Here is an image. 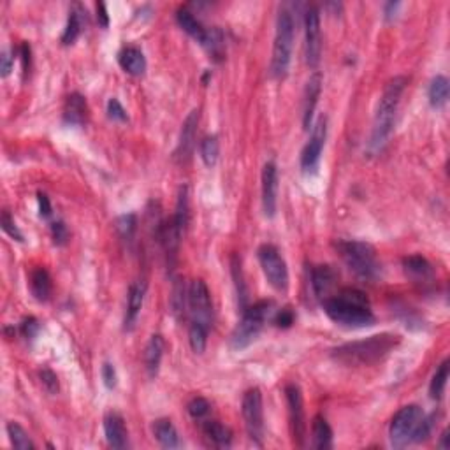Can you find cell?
<instances>
[{"instance_id": "obj_1", "label": "cell", "mask_w": 450, "mask_h": 450, "mask_svg": "<svg viewBox=\"0 0 450 450\" xmlns=\"http://www.w3.org/2000/svg\"><path fill=\"white\" fill-rule=\"evenodd\" d=\"M400 335L382 332L370 338L345 343L331 352V357L345 366H373L384 361L400 345Z\"/></svg>"}, {"instance_id": "obj_2", "label": "cell", "mask_w": 450, "mask_h": 450, "mask_svg": "<svg viewBox=\"0 0 450 450\" xmlns=\"http://www.w3.org/2000/svg\"><path fill=\"white\" fill-rule=\"evenodd\" d=\"M324 312L332 322L345 327H368L375 322L370 299L357 289H345L322 301Z\"/></svg>"}, {"instance_id": "obj_3", "label": "cell", "mask_w": 450, "mask_h": 450, "mask_svg": "<svg viewBox=\"0 0 450 450\" xmlns=\"http://www.w3.org/2000/svg\"><path fill=\"white\" fill-rule=\"evenodd\" d=\"M406 83L408 81L404 76H396L387 81L380 100H378L373 129H371L370 142H368V148H370L371 153H378L385 147V142L391 138V134H393L394 120H396V113L397 108H400L404 88H406Z\"/></svg>"}, {"instance_id": "obj_4", "label": "cell", "mask_w": 450, "mask_h": 450, "mask_svg": "<svg viewBox=\"0 0 450 450\" xmlns=\"http://www.w3.org/2000/svg\"><path fill=\"white\" fill-rule=\"evenodd\" d=\"M335 247L346 268L357 278L373 281L380 276L382 264L373 245L357 239H339Z\"/></svg>"}, {"instance_id": "obj_5", "label": "cell", "mask_w": 450, "mask_h": 450, "mask_svg": "<svg viewBox=\"0 0 450 450\" xmlns=\"http://www.w3.org/2000/svg\"><path fill=\"white\" fill-rule=\"evenodd\" d=\"M294 35H296V24L292 12L287 8H281L276 18V32H274L273 57H271V76L281 79L287 76L292 60Z\"/></svg>"}, {"instance_id": "obj_6", "label": "cell", "mask_w": 450, "mask_h": 450, "mask_svg": "<svg viewBox=\"0 0 450 450\" xmlns=\"http://www.w3.org/2000/svg\"><path fill=\"white\" fill-rule=\"evenodd\" d=\"M271 313V303L270 301H259V303L247 306L243 310L241 322L236 326L234 332L231 336V346L234 350H245L247 346L257 339L261 335L262 327H264L265 320Z\"/></svg>"}, {"instance_id": "obj_7", "label": "cell", "mask_w": 450, "mask_h": 450, "mask_svg": "<svg viewBox=\"0 0 450 450\" xmlns=\"http://www.w3.org/2000/svg\"><path fill=\"white\" fill-rule=\"evenodd\" d=\"M259 262H261L262 273H264L265 280L270 281V285L278 292H287L289 289V270H287V262L281 257L280 250L274 245L265 243L257 250Z\"/></svg>"}, {"instance_id": "obj_8", "label": "cell", "mask_w": 450, "mask_h": 450, "mask_svg": "<svg viewBox=\"0 0 450 450\" xmlns=\"http://www.w3.org/2000/svg\"><path fill=\"white\" fill-rule=\"evenodd\" d=\"M241 413L250 440L257 447H262V438H264V403H262L261 388H248L245 393L241 401Z\"/></svg>"}, {"instance_id": "obj_9", "label": "cell", "mask_w": 450, "mask_h": 450, "mask_svg": "<svg viewBox=\"0 0 450 450\" xmlns=\"http://www.w3.org/2000/svg\"><path fill=\"white\" fill-rule=\"evenodd\" d=\"M424 417L422 408L417 404H406L393 417L391 420V427H388V438H391V445L396 449H403L408 443L412 442V435L415 431V427L419 426L420 419Z\"/></svg>"}, {"instance_id": "obj_10", "label": "cell", "mask_w": 450, "mask_h": 450, "mask_svg": "<svg viewBox=\"0 0 450 450\" xmlns=\"http://www.w3.org/2000/svg\"><path fill=\"white\" fill-rule=\"evenodd\" d=\"M327 138V118L320 116L317 124L313 125L312 135H310L306 147L301 151V171L304 176H313L317 174L320 166V157H322L324 144Z\"/></svg>"}, {"instance_id": "obj_11", "label": "cell", "mask_w": 450, "mask_h": 450, "mask_svg": "<svg viewBox=\"0 0 450 450\" xmlns=\"http://www.w3.org/2000/svg\"><path fill=\"white\" fill-rule=\"evenodd\" d=\"M304 57L306 64L317 69L322 57V28L320 11L317 8H310L304 12Z\"/></svg>"}, {"instance_id": "obj_12", "label": "cell", "mask_w": 450, "mask_h": 450, "mask_svg": "<svg viewBox=\"0 0 450 450\" xmlns=\"http://www.w3.org/2000/svg\"><path fill=\"white\" fill-rule=\"evenodd\" d=\"M285 397H287V406H289L290 431H292L294 443L297 447H304V440H306V417H304L303 393H301L299 385H287L285 387Z\"/></svg>"}, {"instance_id": "obj_13", "label": "cell", "mask_w": 450, "mask_h": 450, "mask_svg": "<svg viewBox=\"0 0 450 450\" xmlns=\"http://www.w3.org/2000/svg\"><path fill=\"white\" fill-rule=\"evenodd\" d=\"M189 310L194 322H199L206 327H212L213 304L209 296L208 285L203 280H194L189 287Z\"/></svg>"}, {"instance_id": "obj_14", "label": "cell", "mask_w": 450, "mask_h": 450, "mask_svg": "<svg viewBox=\"0 0 450 450\" xmlns=\"http://www.w3.org/2000/svg\"><path fill=\"white\" fill-rule=\"evenodd\" d=\"M200 113L199 109H194L189 113L183 125H181L180 139H178V147L174 151V158L178 162H189L190 157L194 155V148H196V138H197V127H199Z\"/></svg>"}, {"instance_id": "obj_15", "label": "cell", "mask_w": 450, "mask_h": 450, "mask_svg": "<svg viewBox=\"0 0 450 450\" xmlns=\"http://www.w3.org/2000/svg\"><path fill=\"white\" fill-rule=\"evenodd\" d=\"M278 204V167L273 160L265 162L262 169V209L268 218H273Z\"/></svg>"}, {"instance_id": "obj_16", "label": "cell", "mask_w": 450, "mask_h": 450, "mask_svg": "<svg viewBox=\"0 0 450 450\" xmlns=\"http://www.w3.org/2000/svg\"><path fill=\"white\" fill-rule=\"evenodd\" d=\"M322 74L319 71L310 76V79L306 81L304 86V95H303V127L308 131L312 127V120L315 115L317 104H319L320 93H322Z\"/></svg>"}, {"instance_id": "obj_17", "label": "cell", "mask_w": 450, "mask_h": 450, "mask_svg": "<svg viewBox=\"0 0 450 450\" xmlns=\"http://www.w3.org/2000/svg\"><path fill=\"white\" fill-rule=\"evenodd\" d=\"M144 296H147V283L142 280L134 281L129 289L127 296V310H125V331H132L135 327L139 315H141L142 304H144Z\"/></svg>"}, {"instance_id": "obj_18", "label": "cell", "mask_w": 450, "mask_h": 450, "mask_svg": "<svg viewBox=\"0 0 450 450\" xmlns=\"http://www.w3.org/2000/svg\"><path fill=\"white\" fill-rule=\"evenodd\" d=\"M104 435L113 449H127L129 447L127 426L120 413L111 412L104 417Z\"/></svg>"}, {"instance_id": "obj_19", "label": "cell", "mask_w": 450, "mask_h": 450, "mask_svg": "<svg viewBox=\"0 0 450 450\" xmlns=\"http://www.w3.org/2000/svg\"><path fill=\"white\" fill-rule=\"evenodd\" d=\"M64 120H66V124L74 125V127H81V125L86 124L88 104L81 93H71L67 97L66 106H64Z\"/></svg>"}, {"instance_id": "obj_20", "label": "cell", "mask_w": 450, "mask_h": 450, "mask_svg": "<svg viewBox=\"0 0 450 450\" xmlns=\"http://www.w3.org/2000/svg\"><path fill=\"white\" fill-rule=\"evenodd\" d=\"M338 274L332 270L331 265H317L312 270V289L319 299H326L329 297V292L336 285Z\"/></svg>"}, {"instance_id": "obj_21", "label": "cell", "mask_w": 450, "mask_h": 450, "mask_svg": "<svg viewBox=\"0 0 450 450\" xmlns=\"http://www.w3.org/2000/svg\"><path fill=\"white\" fill-rule=\"evenodd\" d=\"M120 67L131 76H142L147 71V58L139 48L127 46L118 53Z\"/></svg>"}, {"instance_id": "obj_22", "label": "cell", "mask_w": 450, "mask_h": 450, "mask_svg": "<svg viewBox=\"0 0 450 450\" xmlns=\"http://www.w3.org/2000/svg\"><path fill=\"white\" fill-rule=\"evenodd\" d=\"M30 292L35 301L46 303L50 301L51 292H53V281H51L50 273L44 268H35L30 273Z\"/></svg>"}, {"instance_id": "obj_23", "label": "cell", "mask_w": 450, "mask_h": 450, "mask_svg": "<svg viewBox=\"0 0 450 450\" xmlns=\"http://www.w3.org/2000/svg\"><path fill=\"white\" fill-rule=\"evenodd\" d=\"M162 355H164V338L160 335H153L144 348V368L150 378H155L160 370Z\"/></svg>"}, {"instance_id": "obj_24", "label": "cell", "mask_w": 450, "mask_h": 450, "mask_svg": "<svg viewBox=\"0 0 450 450\" xmlns=\"http://www.w3.org/2000/svg\"><path fill=\"white\" fill-rule=\"evenodd\" d=\"M404 273L415 281L433 280V265L422 255H410L403 261Z\"/></svg>"}, {"instance_id": "obj_25", "label": "cell", "mask_w": 450, "mask_h": 450, "mask_svg": "<svg viewBox=\"0 0 450 450\" xmlns=\"http://www.w3.org/2000/svg\"><path fill=\"white\" fill-rule=\"evenodd\" d=\"M153 436L164 449H178L181 445L180 435L169 419H158L153 424Z\"/></svg>"}, {"instance_id": "obj_26", "label": "cell", "mask_w": 450, "mask_h": 450, "mask_svg": "<svg viewBox=\"0 0 450 450\" xmlns=\"http://www.w3.org/2000/svg\"><path fill=\"white\" fill-rule=\"evenodd\" d=\"M312 447L317 450H327L332 447V429L322 415L313 417Z\"/></svg>"}, {"instance_id": "obj_27", "label": "cell", "mask_w": 450, "mask_h": 450, "mask_svg": "<svg viewBox=\"0 0 450 450\" xmlns=\"http://www.w3.org/2000/svg\"><path fill=\"white\" fill-rule=\"evenodd\" d=\"M203 431L206 435V438L213 443L215 447L220 449H229L232 443V433L229 427H225L223 424H220L218 420H206L203 426Z\"/></svg>"}, {"instance_id": "obj_28", "label": "cell", "mask_w": 450, "mask_h": 450, "mask_svg": "<svg viewBox=\"0 0 450 450\" xmlns=\"http://www.w3.org/2000/svg\"><path fill=\"white\" fill-rule=\"evenodd\" d=\"M176 21L187 34L190 35L192 39H196L197 43L203 44L204 37H206V30L208 28H204L203 24H200L199 19L189 11V9H178L176 12Z\"/></svg>"}, {"instance_id": "obj_29", "label": "cell", "mask_w": 450, "mask_h": 450, "mask_svg": "<svg viewBox=\"0 0 450 450\" xmlns=\"http://www.w3.org/2000/svg\"><path fill=\"white\" fill-rule=\"evenodd\" d=\"M449 92H450V85H449V79H447L445 76H436L433 77L431 85H429V92H427V95H429V102H431L433 108L436 109H442L443 106L447 104V100H449Z\"/></svg>"}, {"instance_id": "obj_30", "label": "cell", "mask_w": 450, "mask_h": 450, "mask_svg": "<svg viewBox=\"0 0 450 450\" xmlns=\"http://www.w3.org/2000/svg\"><path fill=\"white\" fill-rule=\"evenodd\" d=\"M173 220L176 222L178 229L181 231V234L187 231L190 220V199H189V187H181L180 194H178L176 200V213H174Z\"/></svg>"}, {"instance_id": "obj_31", "label": "cell", "mask_w": 450, "mask_h": 450, "mask_svg": "<svg viewBox=\"0 0 450 450\" xmlns=\"http://www.w3.org/2000/svg\"><path fill=\"white\" fill-rule=\"evenodd\" d=\"M185 303H189V292H185V285L181 280H174L173 292H171V312L178 320L185 317Z\"/></svg>"}, {"instance_id": "obj_32", "label": "cell", "mask_w": 450, "mask_h": 450, "mask_svg": "<svg viewBox=\"0 0 450 450\" xmlns=\"http://www.w3.org/2000/svg\"><path fill=\"white\" fill-rule=\"evenodd\" d=\"M231 273H232V278H234L239 306H241V310H245L248 306V289H247V283H245V278H243L241 262H239V259L236 257V255L231 259Z\"/></svg>"}, {"instance_id": "obj_33", "label": "cell", "mask_w": 450, "mask_h": 450, "mask_svg": "<svg viewBox=\"0 0 450 450\" xmlns=\"http://www.w3.org/2000/svg\"><path fill=\"white\" fill-rule=\"evenodd\" d=\"M449 375H450V362L443 361L442 364L438 366V370L436 373L433 375V380L429 384V394H431L433 400H442L443 393H445L447 382H449Z\"/></svg>"}, {"instance_id": "obj_34", "label": "cell", "mask_w": 450, "mask_h": 450, "mask_svg": "<svg viewBox=\"0 0 450 450\" xmlns=\"http://www.w3.org/2000/svg\"><path fill=\"white\" fill-rule=\"evenodd\" d=\"M200 46L208 51L213 58L220 60L223 57V51H225V43H223V34L220 28H212V30H206V37H204L203 44Z\"/></svg>"}, {"instance_id": "obj_35", "label": "cell", "mask_w": 450, "mask_h": 450, "mask_svg": "<svg viewBox=\"0 0 450 450\" xmlns=\"http://www.w3.org/2000/svg\"><path fill=\"white\" fill-rule=\"evenodd\" d=\"M8 435L11 440V445L18 450H32L35 449V443L32 442V438L28 436V433L25 431L24 427L19 426L18 422H9L8 424Z\"/></svg>"}, {"instance_id": "obj_36", "label": "cell", "mask_w": 450, "mask_h": 450, "mask_svg": "<svg viewBox=\"0 0 450 450\" xmlns=\"http://www.w3.org/2000/svg\"><path fill=\"white\" fill-rule=\"evenodd\" d=\"M208 331L209 327L203 326L199 322H192L189 329V343L190 348H192L196 354H203L206 350V345H208Z\"/></svg>"}, {"instance_id": "obj_37", "label": "cell", "mask_w": 450, "mask_h": 450, "mask_svg": "<svg viewBox=\"0 0 450 450\" xmlns=\"http://www.w3.org/2000/svg\"><path fill=\"white\" fill-rule=\"evenodd\" d=\"M220 153V144L216 135H208L204 138V141L200 142V158H203L204 166L213 167L218 162Z\"/></svg>"}, {"instance_id": "obj_38", "label": "cell", "mask_w": 450, "mask_h": 450, "mask_svg": "<svg viewBox=\"0 0 450 450\" xmlns=\"http://www.w3.org/2000/svg\"><path fill=\"white\" fill-rule=\"evenodd\" d=\"M81 28H83V24H81V16L79 12H71L69 19H67L66 30L62 34V44L64 46H69V44H74L77 37L81 34Z\"/></svg>"}, {"instance_id": "obj_39", "label": "cell", "mask_w": 450, "mask_h": 450, "mask_svg": "<svg viewBox=\"0 0 450 450\" xmlns=\"http://www.w3.org/2000/svg\"><path fill=\"white\" fill-rule=\"evenodd\" d=\"M433 426H435V415H424L422 419H420L419 426L415 427V431H413L412 442L420 443L424 442V440H427V436L431 435Z\"/></svg>"}, {"instance_id": "obj_40", "label": "cell", "mask_w": 450, "mask_h": 450, "mask_svg": "<svg viewBox=\"0 0 450 450\" xmlns=\"http://www.w3.org/2000/svg\"><path fill=\"white\" fill-rule=\"evenodd\" d=\"M0 225H2V231H4L9 238L16 239V241H24V234H21V232H19V229L16 227V222H15V218L11 216V213L9 212L2 213Z\"/></svg>"}, {"instance_id": "obj_41", "label": "cell", "mask_w": 450, "mask_h": 450, "mask_svg": "<svg viewBox=\"0 0 450 450\" xmlns=\"http://www.w3.org/2000/svg\"><path fill=\"white\" fill-rule=\"evenodd\" d=\"M187 410L194 419H204L209 413V403L204 397H194L187 406Z\"/></svg>"}, {"instance_id": "obj_42", "label": "cell", "mask_w": 450, "mask_h": 450, "mask_svg": "<svg viewBox=\"0 0 450 450\" xmlns=\"http://www.w3.org/2000/svg\"><path fill=\"white\" fill-rule=\"evenodd\" d=\"M108 116L113 120V122H120V124H125L129 120L127 111L122 106L118 99H109L108 102Z\"/></svg>"}, {"instance_id": "obj_43", "label": "cell", "mask_w": 450, "mask_h": 450, "mask_svg": "<svg viewBox=\"0 0 450 450\" xmlns=\"http://www.w3.org/2000/svg\"><path fill=\"white\" fill-rule=\"evenodd\" d=\"M51 238L57 247H64L69 239V229L64 222H53L51 223Z\"/></svg>"}, {"instance_id": "obj_44", "label": "cell", "mask_w": 450, "mask_h": 450, "mask_svg": "<svg viewBox=\"0 0 450 450\" xmlns=\"http://www.w3.org/2000/svg\"><path fill=\"white\" fill-rule=\"evenodd\" d=\"M41 382H43V387L46 388L50 394L58 393V377L51 370H43L41 371Z\"/></svg>"}, {"instance_id": "obj_45", "label": "cell", "mask_w": 450, "mask_h": 450, "mask_svg": "<svg viewBox=\"0 0 450 450\" xmlns=\"http://www.w3.org/2000/svg\"><path fill=\"white\" fill-rule=\"evenodd\" d=\"M100 375H102V382H104L106 387H108V388H115L116 387V380H118V377H116V370H115V366H113L111 362H104V364H102Z\"/></svg>"}, {"instance_id": "obj_46", "label": "cell", "mask_w": 450, "mask_h": 450, "mask_svg": "<svg viewBox=\"0 0 450 450\" xmlns=\"http://www.w3.org/2000/svg\"><path fill=\"white\" fill-rule=\"evenodd\" d=\"M118 231L124 234V238H132L135 231V216L125 215L118 220Z\"/></svg>"}, {"instance_id": "obj_47", "label": "cell", "mask_w": 450, "mask_h": 450, "mask_svg": "<svg viewBox=\"0 0 450 450\" xmlns=\"http://www.w3.org/2000/svg\"><path fill=\"white\" fill-rule=\"evenodd\" d=\"M294 320H296V317H294V312L290 308L280 310V312L276 313V317H274V324H276L278 327H281V329H287V327L292 326Z\"/></svg>"}, {"instance_id": "obj_48", "label": "cell", "mask_w": 450, "mask_h": 450, "mask_svg": "<svg viewBox=\"0 0 450 450\" xmlns=\"http://www.w3.org/2000/svg\"><path fill=\"white\" fill-rule=\"evenodd\" d=\"M37 331L39 322L34 317H28V319H25L24 322H21V335H24L25 338H34V336L37 335Z\"/></svg>"}, {"instance_id": "obj_49", "label": "cell", "mask_w": 450, "mask_h": 450, "mask_svg": "<svg viewBox=\"0 0 450 450\" xmlns=\"http://www.w3.org/2000/svg\"><path fill=\"white\" fill-rule=\"evenodd\" d=\"M37 203H39V215L43 218H50L51 216V203L50 197L46 194H37Z\"/></svg>"}, {"instance_id": "obj_50", "label": "cell", "mask_w": 450, "mask_h": 450, "mask_svg": "<svg viewBox=\"0 0 450 450\" xmlns=\"http://www.w3.org/2000/svg\"><path fill=\"white\" fill-rule=\"evenodd\" d=\"M12 71V58L9 57V53H2V57H0V74H2V77H8L9 74H11Z\"/></svg>"}, {"instance_id": "obj_51", "label": "cell", "mask_w": 450, "mask_h": 450, "mask_svg": "<svg viewBox=\"0 0 450 450\" xmlns=\"http://www.w3.org/2000/svg\"><path fill=\"white\" fill-rule=\"evenodd\" d=\"M400 8H401L400 2H387V4L384 6V18L387 19V21L394 19L397 16V11H400Z\"/></svg>"}, {"instance_id": "obj_52", "label": "cell", "mask_w": 450, "mask_h": 450, "mask_svg": "<svg viewBox=\"0 0 450 450\" xmlns=\"http://www.w3.org/2000/svg\"><path fill=\"white\" fill-rule=\"evenodd\" d=\"M97 21H99L100 27H108L109 25V16H108V9H106V4H97Z\"/></svg>"}, {"instance_id": "obj_53", "label": "cell", "mask_w": 450, "mask_h": 450, "mask_svg": "<svg viewBox=\"0 0 450 450\" xmlns=\"http://www.w3.org/2000/svg\"><path fill=\"white\" fill-rule=\"evenodd\" d=\"M21 62H24V73H27L30 67V46L27 43L21 44Z\"/></svg>"}, {"instance_id": "obj_54", "label": "cell", "mask_w": 450, "mask_h": 450, "mask_svg": "<svg viewBox=\"0 0 450 450\" xmlns=\"http://www.w3.org/2000/svg\"><path fill=\"white\" fill-rule=\"evenodd\" d=\"M449 440H450V436H449V429H445V431L442 433V436H440V443H438L440 449H443V450L449 449V447H450V442H449Z\"/></svg>"}]
</instances>
